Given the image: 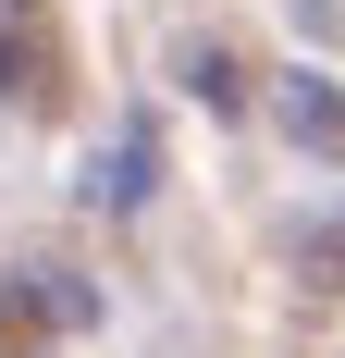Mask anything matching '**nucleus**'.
I'll use <instances>...</instances> for the list:
<instances>
[{
	"label": "nucleus",
	"mask_w": 345,
	"mask_h": 358,
	"mask_svg": "<svg viewBox=\"0 0 345 358\" xmlns=\"http://www.w3.org/2000/svg\"><path fill=\"white\" fill-rule=\"evenodd\" d=\"M272 111H284L309 148H333V161H345V99L321 87V74H284V87H272Z\"/></svg>",
	"instance_id": "f257e3e1"
},
{
	"label": "nucleus",
	"mask_w": 345,
	"mask_h": 358,
	"mask_svg": "<svg viewBox=\"0 0 345 358\" xmlns=\"http://www.w3.org/2000/svg\"><path fill=\"white\" fill-rule=\"evenodd\" d=\"M0 358H37V285L0 272Z\"/></svg>",
	"instance_id": "f03ea898"
}]
</instances>
